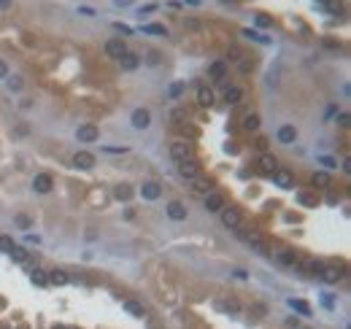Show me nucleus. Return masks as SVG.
<instances>
[{"label": "nucleus", "instance_id": "f257e3e1", "mask_svg": "<svg viewBox=\"0 0 351 329\" xmlns=\"http://www.w3.org/2000/svg\"><path fill=\"white\" fill-rule=\"evenodd\" d=\"M76 141H81V143H97V141H100V130H97L95 124H81L76 130Z\"/></svg>", "mask_w": 351, "mask_h": 329}, {"label": "nucleus", "instance_id": "f03ea898", "mask_svg": "<svg viewBox=\"0 0 351 329\" xmlns=\"http://www.w3.org/2000/svg\"><path fill=\"white\" fill-rule=\"evenodd\" d=\"M51 186H54V178H51L49 173H38V176L33 178V192H38V194H49Z\"/></svg>", "mask_w": 351, "mask_h": 329}, {"label": "nucleus", "instance_id": "7ed1b4c3", "mask_svg": "<svg viewBox=\"0 0 351 329\" xmlns=\"http://www.w3.org/2000/svg\"><path fill=\"white\" fill-rule=\"evenodd\" d=\"M219 213H222V224H224V227H230V229L240 227V211H238V208L230 205V208H222Z\"/></svg>", "mask_w": 351, "mask_h": 329}, {"label": "nucleus", "instance_id": "20e7f679", "mask_svg": "<svg viewBox=\"0 0 351 329\" xmlns=\"http://www.w3.org/2000/svg\"><path fill=\"white\" fill-rule=\"evenodd\" d=\"M170 157H173L176 162H184V159H192V146H189L187 141H176L173 146H170Z\"/></svg>", "mask_w": 351, "mask_h": 329}, {"label": "nucleus", "instance_id": "39448f33", "mask_svg": "<svg viewBox=\"0 0 351 329\" xmlns=\"http://www.w3.org/2000/svg\"><path fill=\"white\" fill-rule=\"evenodd\" d=\"M192 192L195 194H211V192H214V181L200 173L197 178H192Z\"/></svg>", "mask_w": 351, "mask_h": 329}, {"label": "nucleus", "instance_id": "423d86ee", "mask_svg": "<svg viewBox=\"0 0 351 329\" xmlns=\"http://www.w3.org/2000/svg\"><path fill=\"white\" fill-rule=\"evenodd\" d=\"M178 173L192 181V178L200 176V162H197V159H184V162H178Z\"/></svg>", "mask_w": 351, "mask_h": 329}, {"label": "nucleus", "instance_id": "0eeeda50", "mask_svg": "<svg viewBox=\"0 0 351 329\" xmlns=\"http://www.w3.org/2000/svg\"><path fill=\"white\" fill-rule=\"evenodd\" d=\"M257 170H260L262 176H273V173L278 170V159H275L273 154H262V157H260V165H257Z\"/></svg>", "mask_w": 351, "mask_h": 329}, {"label": "nucleus", "instance_id": "6e6552de", "mask_svg": "<svg viewBox=\"0 0 351 329\" xmlns=\"http://www.w3.org/2000/svg\"><path fill=\"white\" fill-rule=\"evenodd\" d=\"M203 208L208 213H219L222 208H224V194H219V192H211V194H205V203H203Z\"/></svg>", "mask_w": 351, "mask_h": 329}, {"label": "nucleus", "instance_id": "1a4fd4ad", "mask_svg": "<svg viewBox=\"0 0 351 329\" xmlns=\"http://www.w3.org/2000/svg\"><path fill=\"white\" fill-rule=\"evenodd\" d=\"M73 167H78V170H89V167H95V154L76 151V154H73Z\"/></svg>", "mask_w": 351, "mask_h": 329}, {"label": "nucleus", "instance_id": "9d476101", "mask_svg": "<svg viewBox=\"0 0 351 329\" xmlns=\"http://www.w3.org/2000/svg\"><path fill=\"white\" fill-rule=\"evenodd\" d=\"M149 124H152V113H149L146 108H135V111H132V127H135V130H146Z\"/></svg>", "mask_w": 351, "mask_h": 329}, {"label": "nucleus", "instance_id": "9b49d317", "mask_svg": "<svg viewBox=\"0 0 351 329\" xmlns=\"http://www.w3.org/2000/svg\"><path fill=\"white\" fill-rule=\"evenodd\" d=\"M319 278L324 281V284H338V281L343 278V267H338V264H332V267H321Z\"/></svg>", "mask_w": 351, "mask_h": 329}, {"label": "nucleus", "instance_id": "f8f14e48", "mask_svg": "<svg viewBox=\"0 0 351 329\" xmlns=\"http://www.w3.org/2000/svg\"><path fill=\"white\" fill-rule=\"evenodd\" d=\"M127 51V46H124L122 38H111V41H106V54L114 57V60H119V57Z\"/></svg>", "mask_w": 351, "mask_h": 329}, {"label": "nucleus", "instance_id": "ddd939ff", "mask_svg": "<svg viewBox=\"0 0 351 329\" xmlns=\"http://www.w3.org/2000/svg\"><path fill=\"white\" fill-rule=\"evenodd\" d=\"M159 194H162V186H159L157 181H146V183H141V197H143V200H157Z\"/></svg>", "mask_w": 351, "mask_h": 329}, {"label": "nucleus", "instance_id": "4468645a", "mask_svg": "<svg viewBox=\"0 0 351 329\" xmlns=\"http://www.w3.org/2000/svg\"><path fill=\"white\" fill-rule=\"evenodd\" d=\"M119 65H122V71H135V68L141 65V57H138L135 51H124V54L119 57Z\"/></svg>", "mask_w": 351, "mask_h": 329}, {"label": "nucleus", "instance_id": "2eb2a0df", "mask_svg": "<svg viewBox=\"0 0 351 329\" xmlns=\"http://www.w3.org/2000/svg\"><path fill=\"white\" fill-rule=\"evenodd\" d=\"M168 216L173 219V221H184L187 219V205L173 200V203H168Z\"/></svg>", "mask_w": 351, "mask_h": 329}, {"label": "nucleus", "instance_id": "dca6fc26", "mask_svg": "<svg viewBox=\"0 0 351 329\" xmlns=\"http://www.w3.org/2000/svg\"><path fill=\"white\" fill-rule=\"evenodd\" d=\"M275 138H278L281 143H286V146H289V143H295V141H297V130H295V124H284V127L278 130V135H275Z\"/></svg>", "mask_w": 351, "mask_h": 329}, {"label": "nucleus", "instance_id": "f3484780", "mask_svg": "<svg viewBox=\"0 0 351 329\" xmlns=\"http://www.w3.org/2000/svg\"><path fill=\"white\" fill-rule=\"evenodd\" d=\"M240 100H243V89H240V86H227V89H224V103H227V106H238Z\"/></svg>", "mask_w": 351, "mask_h": 329}, {"label": "nucleus", "instance_id": "a211bd4d", "mask_svg": "<svg viewBox=\"0 0 351 329\" xmlns=\"http://www.w3.org/2000/svg\"><path fill=\"white\" fill-rule=\"evenodd\" d=\"M273 176H275V183H278L281 189H292V186H295V176H292L289 170H275Z\"/></svg>", "mask_w": 351, "mask_h": 329}, {"label": "nucleus", "instance_id": "6ab92c4d", "mask_svg": "<svg viewBox=\"0 0 351 329\" xmlns=\"http://www.w3.org/2000/svg\"><path fill=\"white\" fill-rule=\"evenodd\" d=\"M208 73H211V78H214V81H224V76H227V65H224V62L219 60V62H211V68H208Z\"/></svg>", "mask_w": 351, "mask_h": 329}, {"label": "nucleus", "instance_id": "aec40b11", "mask_svg": "<svg viewBox=\"0 0 351 329\" xmlns=\"http://www.w3.org/2000/svg\"><path fill=\"white\" fill-rule=\"evenodd\" d=\"M124 310H127L130 316H135V319H143V316H146V308H143L141 302H135V299H124Z\"/></svg>", "mask_w": 351, "mask_h": 329}, {"label": "nucleus", "instance_id": "412c9836", "mask_svg": "<svg viewBox=\"0 0 351 329\" xmlns=\"http://www.w3.org/2000/svg\"><path fill=\"white\" fill-rule=\"evenodd\" d=\"M197 103L200 106H214V89L211 86H197Z\"/></svg>", "mask_w": 351, "mask_h": 329}, {"label": "nucleus", "instance_id": "4be33fe9", "mask_svg": "<svg viewBox=\"0 0 351 329\" xmlns=\"http://www.w3.org/2000/svg\"><path fill=\"white\" fill-rule=\"evenodd\" d=\"M114 197L122 200V203H127V200L132 197V189L127 186V183H117V186H114Z\"/></svg>", "mask_w": 351, "mask_h": 329}, {"label": "nucleus", "instance_id": "5701e85b", "mask_svg": "<svg viewBox=\"0 0 351 329\" xmlns=\"http://www.w3.org/2000/svg\"><path fill=\"white\" fill-rule=\"evenodd\" d=\"M68 273H62V270H51L49 273V284H54V286H65L68 284Z\"/></svg>", "mask_w": 351, "mask_h": 329}, {"label": "nucleus", "instance_id": "b1692460", "mask_svg": "<svg viewBox=\"0 0 351 329\" xmlns=\"http://www.w3.org/2000/svg\"><path fill=\"white\" fill-rule=\"evenodd\" d=\"M321 267H324V264H321L319 259H306V262H303V270H306V273H311V275H319Z\"/></svg>", "mask_w": 351, "mask_h": 329}, {"label": "nucleus", "instance_id": "393cba45", "mask_svg": "<svg viewBox=\"0 0 351 329\" xmlns=\"http://www.w3.org/2000/svg\"><path fill=\"white\" fill-rule=\"evenodd\" d=\"M297 200H300V205H306V208H316V205H319V197L311 194V192H300V194H297Z\"/></svg>", "mask_w": 351, "mask_h": 329}, {"label": "nucleus", "instance_id": "a878e982", "mask_svg": "<svg viewBox=\"0 0 351 329\" xmlns=\"http://www.w3.org/2000/svg\"><path fill=\"white\" fill-rule=\"evenodd\" d=\"M11 259H14V262H30V254H27V248H19V246H14L11 248Z\"/></svg>", "mask_w": 351, "mask_h": 329}, {"label": "nucleus", "instance_id": "bb28decb", "mask_svg": "<svg viewBox=\"0 0 351 329\" xmlns=\"http://www.w3.org/2000/svg\"><path fill=\"white\" fill-rule=\"evenodd\" d=\"M243 130H249V132L260 130V116H257V113H249V116L243 119Z\"/></svg>", "mask_w": 351, "mask_h": 329}, {"label": "nucleus", "instance_id": "cd10ccee", "mask_svg": "<svg viewBox=\"0 0 351 329\" xmlns=\"http://www.w3.org/2000/svg\"><path fill=\"white\" fill-rule=\"evenodd\" d=\"M159 62H162V51H157V49H152V51H146V65H152V68H157Z\"/></svg>", "mask_w": 351, "mask_h": 329}, {"label": "nucleus", "instance_id": "c85d7f7f", "mask_svg": "<svg viewBox=\"0 0 351 329\" xmlns=\"http://www.w3.org/2000/svg\"><path fill=\"white\" fill-rule=\"evenodd\" d=\"M311 181H313L319 189L330 186V176H327V173H321V170H319V173H313V178H311Z\"/></svg>", "mask_w": 351, "mask_h": 329}, {"label": "nucleus", "instance_id": "c756f323", "mask_svg": "<svg viewBox=\"0 0 351 329\" xmlns=\"http://www.w3.org/2000/svg\"><path fill=\"white\" fill-rule=\"evenodd\" d=\"M14 221H16V227H22V229H30L33 227V219L27 216V213H16Z\"/></svg>", "mask_w": 351, "mask_h": 329}, {"label": "nucleus", "instance_id": "7c9ffc66", "mask_svg": "<svg viewBox=\"0 0 351 329\" xmlns=\"http://www.w3.org/2000/svg\"><path fill=\"white\" fill-rule=\"evenodd\" d=\"M184 27H187V30H192V33H200V30H203V22L195 19V16H187V19H184Z\"/></svg>", "mask_w": 351, "mask_h": 329}, {"label": "nucleus", "instance_id": "2f4dec72", "mask_svg": "<svg viewBox=\"0 0 351 329\" xmlns=\"http://www.w3.org/2000/svg\"><path fill=\"white\" fill-rule=\"evenodd\" d=\"M278 262H281V264H292V267H295V264H297V256H295L292 251H278Z\"/></svg>", "mask_w": 351, "mask_h": 329}, {"label": "nucleus", "instance_id": "473e14b6", "mask_svg": "<svg viewBox=\"0 0 351 329\" xmlns=\"http://www.w3.org/2000/svg\"><path fill=\"white\" fill-rule=\"evenodd\" d=\"M143 33H152V36H168V27H165V25H149V27H143Z\"/></svg>", "mask_w": 351, "mask_h": 329}, {"label": "nucleus", "instance_id": "72a5a7b5", "mask_svg": "<svg viewBox=\"0 0 351 329\" xmlns=\"http://www.w3.org/2000/svg\"><path fill=\"white\" fill-rule=\"evenodd\" d=\"M184 89H187V86H184V81H176V84H170L168 95H170V97H173V100H176V97H181V95H184Z\"/></svg>", "mask_w": 351, "mask_h": 329}, {"label": "nucleus", "instance_id": "f704fd0d", "mask_svg": "<svg viewBox=\"0 0 351 329\" xmlns=\"http://www.w3.org/2000/svg\"><path fill=\"white\" fill-rule=\"evenodd\" d=\"M30 278H33V284H38V286H46V284H49V275H46L43 270H36Z\"/></svg>", "mask_w": 351, "mask_h": 329}, {"label": "nucleus", "instance_id": "c9c22d12", "mask_svg": "<svg viewBox=\"0 0 351 329\" xmlns=\"http://www.w3.org/2000/svg\"><path fill=\"white\" fill-rule=\"evenodd\" d=\"M219 308H224L227 313H238L240 305H238V299H227V302H219Z\"/></svg>", "mask_w": 351, "mask_h": 329}, {"label": "nucleus", "instance_id": "e433bc0d", "mask_svg": "<svg viewBox=\"0 0 351 329\" xmlns=\"http://www.w3.org/2000/svg\"><path fill=\"white\" fill-rule=\"evenodd\" d=\"M292 308H297L300 313L311 316V305H308V302H303V299H292Z\"/></svg>", "mask_w": 351, "mask_h": 329}, {"label": "nucleus", "instance_id": "4c0bfd02", "mask_svg": "<svg viewBox=\"0 0 351 329\" xmlns=\"http://www.w3.org/2000/svg\"><path fill=\"white\" fill-rule=\"evenodd\" d=\"M22 84H25V81H22L19 76H8V89H11V92H19Z\"/></svg>", "mask_w": 351, "mask_h": 329}, {"label": "nucleus", "instance_id": "58836bf2", "mask_svg": "<svg viewBox=\"0 0 351 329\" xmlns=\"http://www.w3.org/2000/svg\"><path fill=\"white\" fill-rule=\"evenodd\" d=\"M14 246H16V243L8 238V235H0V248H3V251H11Z\"/></svg>", "mask_w": 351, "mask_h": 329}, {"label": "nucleus", "instance_id": "ea45409f", "mask_svg": "<svg viewBox=\"0 0 351 329\" xmlns=\"http://www.w3.org/2000/svg\"><path fill=\"white\" fill-rule=\"evenodd\" d=\"M238 68H240V73H251L254 62H251V60H240V62H238Z\"/></svg>", "mask_w": 351, "mask_h": 329}, {"label": "nucleus", "instance_id": "a19ab883", "mask_svg": "<svg viewBox=\"0 0 351 329\" xmlns=\"http://www.w3.org/2000/svg\"><path fill=\"white\" fill-rule=\"evenodd\" d=\"M103 151H108V154H127V146H106Z\"/></svg>", "mask_w": 351, "mask_h": 329}, {"label": "nucleus", "instance_id": "79ce46f5", "mask_svg": "<svg viewBox=\"0 0 351 329\" xmlns=\"http://www.w3.org/2000/svg\"><path fill=\"white\" fill-rule=\"evenodd\" d=\"M154 11H157V3H146L141 11H138V14H141V16H146V14H154Z\"/></svg>", "mask_w": 351, "mask_h": 329}, {"label": "nucleus", "instance_id": "37998d69", "mask_svg": "<svg viewBox=\"0 0 351 329\" xmlns=\"http://www.w3.org/2000/svg\"><path fill=\"white\" fill-rule=\"evenodd\" d=\"M227 60H230V62H240V51H238V49H230V51H227Z\"/></svg>", "mask_w": 351, "mask_h": 329}, {"label": "nucleus", "instance_id": "c03bdc74", "mask_svg": "<svg viewBox=\"0 0 351 329\" xmlns=\"http://www.w3.org/2000/svg\"><path fill=\"white\" fill-rule=\"evenodd\" d=\"M114 30H119V33H122V36H130V33H132L127 25H122V22H117V25H114Z\"/></svg>", "mask_w": 351, "mask_h": 329}, {"label": "nucleus", "instance_id": "a18cd8bd", "mask_svg": "<svg viewBox=\"0 0 351 329\" xmlns=\"http://www.w3.org/2000/svg\"><path fill=\"white\" fill-rule=\"evenodd\" d=\"M8 76H11V73H8V65L0 60V78H8Z\"/></svg>", "mask_w": 351, "mask_h": 329}, {"label": "nucleus", "instance_id": "49530a36", "mask_svg": "<svg viewBox=\"0 0 351 329\" xmlns=\"http://www.w3.org/2000/svg\"><path fill=\"white\" fill-rule=\"evenodd\" d=\"M78 11H81L84 16H92V14H95V8H92V5H78Z\"/></svg>", "mask_w": 351, "mask_h": 329}, {"label": "nucleus", "instance_id": "de8ad7c7", "mask_svg": "<svg viewBox=\"0 0 351 329\" xmlns=\"http://www.w3.org/2000/svg\"><path fill=\"white\" fill-rule=\"evenodd\" d=\"M257 25H262V27H268V25H270V16H265V14H260V16H257Z\"/></svg>", "mask_w": 351, "mask_h": 329}, {"label": "nucleus", "instance_id": "09e8293b", "mask_svg": "<svg viewBox=\"0 0 351 329\" xmlns=\"http://www.w3.org/2000/svg\"><path fill=\"white\" fill-rule=\"evenodd\" d=\"M27 132H30V130H27V124H19V127L14 130V135H27Z\"/></svg>", "mask_w": 351, "mask_h": 329}, {"label": "nucleus", "instance_id": "8fccbe9b", "mask_svg": "<svg viewBox=\"0 0 351 329\" xmlns=\"http://www.w3.org/2000/svg\"><path fill=\"white\" fill-rule=\"evenodd\" d=\"M321 162H324L327 167H338V162H335V159H332V157H321Z\"/></svg>", "mask_w": 351, "mask_h": 329}, {"label": "nucleus", "instance_id": "3c124183", "mask_svg": "<svg viewBox=\"0 0 351 329\" xmlns=\"http://www.w3.org/2000/svg\"><path fill=\"white\" fill-rule=\"evenodd\" d=\"M0 8H11V3H5V0H0Z\"/></svg>", "mask_w": 351, "mask_h": 329}, {"label": "nucleus", "instance_id": "603ef678", "mask_svg": "<svg viewBox=\"0 0 351 329\" xmlns=\"http://www.w3.org/2000/svg\"><path fill=\"white\" fill-rule=\"evenodd\" d=\"M54 329H62V327H54Z\"/></svg>", "mask_w": 351, "mask_h": 329}, {"label": "nucleus", "instance_id": "864d4df0", "mask_svg": "<svg viewBox=\"0 0 351 329\" xmlns=\"http://www.w3.org/2000/svg\"><path fill=\"white\" fill-rule=\"evenodd\" d=\"M303 329H311V327H303Z\"/></svg>", "mask_w": 351, "mask_h": 329}]
</instances>
